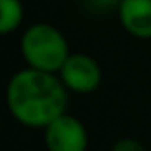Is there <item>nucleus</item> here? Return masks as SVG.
<instances>
[{
	"instance_id": "nucleus-3",
	"label": "nucleus",
	"mask_w": 151,
	"mask_h": 151,
	"mask_svg": "<svg viewBox=\"0 0 151 151\" xmlns=\"http://www.w3.org/2000/svg\"><path fill=\"white\" fill-rule=\"evenodd\" d=\"M46 145L50 151H85L87 132L73 116H58L46 126Z\"/></svg>"
},
{
	"instance_id": "nucleus-7",
	"label": "nucleus",
	"mask_w": 151,
	"mask_h": 151,
	"mask_svg": "<svg viewBox=\"0 0 151 151\" xmlns=\"http://www.w3.org/2000/svg\"><path fill=\"white\" fill-rule=\"evenodd\" d=\"M112 151H145V147L134 139H120Z\"/></svg>"
},
{
	"instance_id": "nucleus-2",
	"label": "nucleus",
	"mask_w": 151,
	"mask_h": 151,
	"mask_svg": "<svg viewBox=\"0 0 151 151\" xmlns=\"http://www.w3.org/2000/svg\"><path fill=\"white\" fill-rule=\"evenodd\" d=\"M25 60L37 70H60L68 60V48L64 37L50 25H33L23 37Z\"/></svg>"
},
{
	"instance_id": "nucleus-6",
	"label": "nucleus",
	"mask_w": 151,
	"mask_h": 151,
	"mask_svg": "<svg viewBox=\"0 0 151 151\" xmlns=\"http://www.w3.org/2000/svg\"><path fill=\"white\" fill-rule=\"evenodd\" d=\"M23 19V9L19 0H0V31H13Z\"/></svg>"
},
{
	"instance_id": "nucleus-1",
	"label": "nucleus",
	"mask_w": 151,
	"mask_h": 151,
	"mask_svg": "<svg viewBox=\"0 0 151 151\" xmlns=\"http://www.w3.org/2000/svg\"><path fill=\"white\" fill-rule=\"evenodd\" d=\"M9 108L17 120L29 126H48L64 114L66 91L52 73L23 70L9 85Z\"/></svg>"
},
{
	"instance_id": "nucleus-4",
	"label": "nucleus",
	"mask_w": 151,
	"mask_h": 151,
	"mask_svg": "<svg viewBox=\"0 0 151 151\" xmlns=\"http://www.w3.org/2000/svg\"><path fill=\"white\" fill-rule=\"evenodd\" d=\"M62 73V81L81 93H89L99 85L101 73L99 66L95 64V60H91L85 54H73L68 56V60L64 62V66L60 68Z\"/></svg>"
},
{
	"instance_id": "nucleus-5",
	"label": "nucleus",
	"mask_w": 151,
	"mask_h": 151,
	"mask_svg": "<svg viewBox=\"0 0 151 151\" xmlns=\"http://www.w3.org/2000/svg\"><path fill=\"white\" fill-rule=\"evenodd\" d=\"M120 21L137 37H151V0H122Z\"/></svg>"
}]
</instances>
